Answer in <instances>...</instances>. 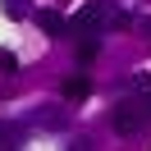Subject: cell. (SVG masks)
<instances>
[{
	"instance_id": "obj_1",
	"label": "cell",
	"mask_w": 151,
	"mask_h": 151,
	"mask_svg": "<svg viewBox=\"0 0 151 151\" xmlns=\"http://www.w3.org/2000/svg\"><path fill=\"white\" fill-rule=\"evenodd\" d=\"M110 124H114V133H124V137H133V133H142L151 124V96H124L119 105L110 110Z\"/></svg>"
},
{
	"instance_id": "obj_2",
	"label": "cell",
	"mask_w": 151,
	"mask_h": 151,
	"mask_svg": "<svg viewBox=\"0 0 151 151\" xmlns=\"http://www.w3.org/2000/svg\"><path fill=\"white\" fill-rule=\"evenodd\" d=\"M119 23V14H114L110 0H92V5H83V9L69 19V28L78 32V37H101L105 28H114Z\"/></svg>"
},
{
	"instance_id": "obj_3",
	"label": "cell",
	"mask_w": 151,
	"mask_h": 151,
	"mask_svg": "<svg viewBox=\"0 0 151 151\" xmlns=\"http://www.w3.org/2000/svg\"><path fill=\"white\" fill-rule=\"evenodd\" d=\"M37 28H41V32H50V37H60V32L69 28V23H64V14H55V9H46V14H37Z\"/></svg>"
},
{
	"instance_id": "obj_4",
	"label": "cell",
	"mask_w": 151,
	"mask_h": 151,
	"mask_svg": "<svg viewBox=\"0 0 151 151\" xmlns=\"http://www.w3.org/2000/svg\"><path fill=\"white\" fill-rule=\"evenodd\" d=\"M87 92H92V83H87L83 73H73V78H69V83H64V101H83Z\"/></svg>"
},
{
	"instance_id": "obj_5",
	"label": "cell",
	"mask_w": 151,
	"mask_h": 151,
	"mask_svg": "<svg viewBox=\"0 0 151 151\" xmlns=\"http://www.w3.org/2000/svg\"><path fill=\"white\" fill-rule=\"evenodd\" d=\"M19 137H23L19 124H0V151H14V147H19Z\"/></svg>"
},
{
	"instance_id": "obj_6",
	"label": "cell",
	"mask_w": 151,
	"mask_h": 151,
	"mask_svg": "<svg viewBox=\"0 0 151 151\" xmlns=\"http://www.w3.org/2000/svg\"><path fill=\"white\" fill-rule=\"evenodd\" d=\"M96 50H101V37H83L78 41V60H96Z\"/></svg>"
},
{
	"instance_id": "obj_7",
	"label": "cell",
	"mask_w": 151,
	"mask_h": 151,
	"mask_svg": "<svg viewBox=\"0 0 151 151\" xmlns=\"http://www.w3.org/2000/svg\"><path fill=\"white\" fill-rule=\"evenodd\" d=\"M37 124H64V114H55V105H41V114H37Z\"/></svg>"
},
{
	"instance_id": "obj_8",
	"label": "cell",
	"mask_w": 151,
	"mask_h": 151,
	"mask_svg": "<svg viewBox=\"0 0 151 151\" xmlns=\"http://www.w3.org/2000/svg\"><path fill=\"white\" fill-rule=\"evenodd\" d=\"M0 69H5V73H19V60H14L9 50H0Z\"/></svg>"
},
{
	"instance_id": "obj_9",
	"label": "cell",
	"mask_w": 151,
	"mask_h": 151,
	"mask_svg": "<svg viewBox=\"0 0 151 151\" xmlns=\"http://www.w3.org/2000/svg\"><path fill=\"white\" fill-rule=\"evenodd\" d=\"M5 14H9V19H19V14H23V5H19V0H5Z\"/></svg>"
},
{
	"instance_id": "obj_10",
	"label": "cell",
	"mask_w": 151,
	"mask_h": 151,
	"mask_svg": "<svg viewBox=\"0 0 151 151\" xmlns=\"http://www.w3.org/2000/svg\"><path fill=\"white\" fill-rule=\"evenodd\" d=\"M69 151H92V142H87V137H78V142H73Z\"/></svg>"
}]
</instances>
